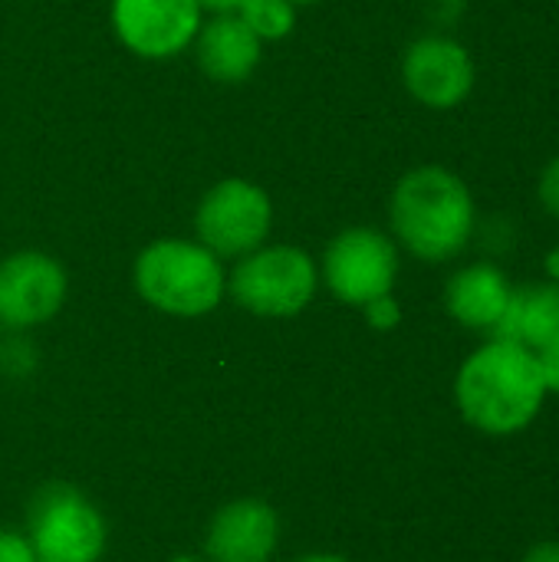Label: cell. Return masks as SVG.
<instances>
[{
    "label": "cell",
    "mask_w": 559,
    "mask_h": 562,
    "mask_svg": "<svg viewBox=\"0 0 559 562\" xmlns=\"http://www.w3.org/2000/svg\"><path fill=\"white\" fill-rule=\"evenodd\" d=\"M451 392L465 425L488 438L524 435L550 398L537 356L501 336H488L465 356Z\"/></svg>",
    "instance_id": "cell-1"
},
{
    "label": "cell",
    "mask_w": 559,
    "mask_h": 562,
    "mask_svg": "<svg viewBox=\"0 0 559 562\" xmlns=\"http://www.w3.org/2000/svg\"><path fill=\"white\" fill-rule=\"evenodd\" d=\"M478 201L468 181L445 165L405 171L389 198V234L422 263L458 260L478 231Z\"/></svg>",
    "instance_id": "cell-2"
},
{
    "label": "cell",
    "mask_w": 559,
    "mask_h": 562,
    "mask_svg": "<svg viewBox=\"0 0 559 562\" xmlns=\"http://www.w3.org/2000/svg\"><path fill=\"white\" fill-rule=\"evenodd\" d=\"M135 293L158 313L198 319L221 306L227 296V270L217 254L201 240L161 237L152 240L132 267Z\"/></svg>",
    "instance_id": "cell-3"
},
{
    "label": "cell",
    "mask_w": 559,
    "mask_h": 562,
    "mask_svg": "<svg viewBox=\"0 0 559 562\" xmlns=\"http://www.w3.org/2000/svg\"><path fill=\"white\" fill-rule=\"evenodd\" d=\"M320 290V263L293 244H264L227 273V296L264 319L300 316Z\"/></svg>",
    "instance_id": "cell-4"
},
{
    "label": "cell",
    "mask_w": 559,
    "mask_h": 562,
    "mask_svg": "<svg viewBox=\"0 0 559 562\" xmlns=\"http://www.w3.org/2000/svg\"><path fill=\"white\" fill-rule=\"evenodd\" d=\"M23 537L40 562H99L109 547V527L99 507L63 481L33 494Z\"/></svg>",
    "instance_id": "cell-5"
},
{
    "label": "cell",
    "mask_w": 559,
    "mask_h": 562,
    "mask_svg": "<svg viewBox=\"0 0 559 562\" xmlns=\"http://www.w3.org/2000/svg\"><path fill=\"white\" fill-rule=\"evenodd\" d=\"M402 270V250L392 240V234L379 227H346L339 231L320 260V280L326 290L346 303L362 310L376 296H385L395 290Z\"/></svg>",
    "instance_id": "cell-6"
},
{
    "label": "cell",
    "mask_w": 559,
    "mask_h": 562,
    "mask_svg": "<svg viewBox=\"0 0 559 562\" xmlns=\"http://www.w3.org/2000/svg\"><path fill=\"white\" fill-rule=\"evenodd\" d=\"M273 227L270 194L247 178H224L204 191L194 211L198 240L221 260H241L264 247Z\"/></svg>",
    "instance_id": "cell-7"
},
{
    "label": "cell",
    "mask_w": 559,
    "mask_h": 562,
    "mask_svg": "<svg viewBox=\"0 0 559 562\" xmlns=\"http://www.w3.org/2000/svg\"><path fill=\"white\" fill-rule=\"evenodd\" d=\"M399 69L405 92L432 112H451L465 105L478 86V63L471 49L441 30L412 40Z\"/></svg>",
    "instance_id": "cell-8"
},
{
    "label": "cell",
    "mask_w": 559,
    "mask_h": 562,
    "mask_svg": "<svg viewBox=\"0 0 559 562\" xmlns=\"http://www.w3.org/2000/svg\"><path fill=\"white\" fill-rule=\"evenodd\" d=\"M69 293L63 263L43 250H16L0 260V329L26 333L49 323Z\"/></svg>",
    "instance_id": "cell-9"
},
{
    "label": "cell",
    "mask_w": 559,
    "mask_h": 562,
    "mask_svg": "<svg viewBox=\"0 0 559 562\" xmlns=\"http://www.w3.org/2000/svg\"><path fill=\"white\" fill-rule=\"evenodd\" d=\"M201 20L198 0H112L115 36L142 59L181 56L194 43Z\"/></svg>",
    "instance_id": "cell-10"
},
{
    "label": "cell",
    "mask_w": 559,
    "mask_h": 562,
    "mask_svg": "<svg viewBox=\"0 0 559 562\" xmlns=\"http://www.w3.org/2000/svg\"><path fill=\"white\" fill-rule=\"evenodd\" d=\"M280 543V517L267 501L241 497L224 504L204 533L211 562H270Z\"/></svg>",
    "instance_id": "cell-11"
},
{
    "label": "cell",
    "mask_w": 559,
    "mask_h": 562,
    "mask_svg": "<svg viewBox=\"0 0 559 562\" xmlns=\"http://www.w3.org/2000/svg\"><path fill=\"white\" fill-rule=\"evenodd\" d=\"M514 296V280L497 260H471L445 283V313L471 333L494 336Z\"/></svg>",
    "instance_id": "cell-12"
},
{
    "label": "cell",
    "mask_w": 559,
    "mask_h": 562,
    "mask_svg": "<svg viewBox=\"0 0 559 562\" xmlns=\"http://www.w3.org/2000/svg\"><path fill=\"white\" fill-rule=\"evenodd\" d=\"M191 46L201 72L221 86L247 82L264 56V43L237 13H211V20H201Z\"/></svg>",
    "instance_id": "cell-13"
},
{
    "label": "cell",
    "mask_w": 559,
    "mask_h": 562,
    "mask_svg": "<svg viewBox=\"0 0 559 562\" xmlns=\"http://www.w3.org/2000/svg\"><path fill=\"white\" fill-rule=\"evenodd\" d=\"M501 339H511L530 352H540L544 346L559 339V280H534L514 286L511 306L497 326Z\"/></svg>",
    "instance_id": "cell-14"
},
{
    "label": "cell",
    "mask_w": 559,
    "mask_h": 562,
    "mask_svg": "<svg viewBox=\"0 0 559 562\" xmlns=\"http://www.w3.org/2000/svg\"><path fill=\"white\" fill-rule=\"evenodd\" d=\"M237 16L254 30L260 43L287 40L297 26V3L290 0H244L237 7Z\"/></svg>",
    "instance_id": "cell-15"
},
{
    "label": "cell",
    "mask_w": 559,
    "mask_h": 562,
    "mask_svg": "<svg viewBox=\"0 0 559 562\" xmlns=\"http://www.w3.org/2000/svg\"><path fill=\"white\" fill-rule=\"evenodd\" d=\"M478 237H481V247L491 254L488 260H497V257H504V254L514 250V244H517V227H514L507 217H494V221L484 224V227H481V221H478L474 240H478Z\"/></svg>",
    "instance_id": "cell-16"
},
{
    "label": "cell",
    "mask_w": 559,
    "mask_h": 562,
    "mask_svg": "<svg viewBox=\"0 0 559 562\" xmlns=\"http://www.w3.org/2000/svg\"><path fill=\"white\" fill-rule=\"evenodd\" d=\"M36 369V349L23 339L0 342V372L10 379H23Z\"/></svg>",
    "instance_id": "cell-17"
},
{
    "label": "cell",
    "mask_w": 559,
    "mask_h": 562,
    "mask_svg": "<svg viewBox=\"0 0 559 562\" xmlns=\"http://www.w3.org/2000/svg\"><path fill=\"white\" fill-rule=\"evenodd\" d=\"M362 316L369 323V329L376 333H392L399 329L402 323V303L395 300V293H385V296H376L372 303L362 306Z\"/></svg>",
    "instance_id": "cell-18"
},
{
    "label": "cell",
    "mask_w": 559,
    "mask_h": 562,
    "mask_svg": "<svg viewBox=\"0 0 559 562\" xmlns=\"http://www.w3.org/2000/svg\"><path fill=\"white\" fill-rule=\"evenodd\" d=\"M537 201H540V207H544L554 221H559V155H554V158L544 165V171H540Z\"/></svg>",
    "instance_id": "cell-19"
},
{
    "label": "cell",
    "mask_w": 559,
    "mask_h": 562,
    "mask_svg": "<svg viewBox=\"0 0 559 562\" xmlns=\"http://www.w3.org/2000/svg\"><path fill=\"white\" fill-rule=\"evenodd\" d=\"M0 562H36L30 540L16 530H0Z\"/></svg>",
    "instance_id": "cell-20"
},
{
    "label": "cell",
    "mask_w": 559,
    "mask_h": 562,
    "mask_svg": "<svg viewBox=\"0 0 559 562\" xmlns=\"http://www.w3.org/2000/svg\"><path fill=\"white\" fill-rule=\"evenodd\" d=\"M537 356V366H540V375H544V385H547V395H557L559 398V339L544 346Z\"/></svg>",
    "instance_id": "cell-21"
},
{
    "label": "cell",
    "mask_w": 559,
    "mask_h": 562,
    "mask_svg": "<svg viewBox=\"0 0 559 562\" xmlns=\"http://www.w3.org/2000/svg\"><path fill=\"white\" fill-rule=\"evenodd\" d=\"M428 10L438 23H458L468 10V0H428Z\"/></svg>",
    "instance_id": "cell-22"
},
{
    "label": "cell",
    "mask_w": 559,
    "mask_h": 562,
    "mask_svg": "<svg viewBox=\"0 0 559 562\" xmlns=\"http://www.w3.org/2000/svg\"><path fill=\"white\" fill-rule=\"evenodd\" d=\"M521 562H559V540H540L534 543Z\"/></svg>",
    "instance_id": "cell-23"
},
{
    "label": "cell",
    "mask_w": 559,
    "mask_h": 562,
    "mask_svg": "<svg viewBox=\"0 0 559 562\" xmlns=\"http://www.w3.org/2000/svg\"><path fill=\"white\" fill-rule=\"evenodd\" d=\"M204 13H237L244 0H198Z\"/></svg>",
    "instance_id": "cell-24"
},
{
    "label": "cell",
    "mask_w": 559,
    "mask_h": 562,
    "mask_svg": "<svg viewBox=\"0 0 559 562\" xmlns=\"http://www.w3.org/2000/svg\"><path fill=\"white\" fill-rule=\"evenodd\" d=\"M544 273H547L550 280H559V240L547 250V257H544Z\"/></svg>",
    "instance_id": "cell-25"
},
{
    "label": "cell",
    "mask_w": 559,
    "mask_h": 562,
    "mask_svg": "<svg viewBox=\"0 0 559 562\" xmlns=\"http://www.w3.org/2000/svg\"><path fill=\"white\" fill-rule=\"evenodd\" d=\"M297 562H353V560H346V557H339V553H310V557H300Z\"/></svg>",
    "instance_id": "cell-26"
},
{
    "label": "cell",
    "mask_w": 559,
    "mask_h": 562,
    "mask_svg": "<svg viewBox=\"0 0 559 562\" xmlns=\"http://www.w3.org/2000/svg\"><path fill=\"white\" fill-rule=\"evenodd\" d=\"M168 562H211L208 557H188V553H181V557H171Z\"/></svg>",
    "instance_id": "cell-27"
},
{
    "label": "cell",
    "mask_w": 559,
    "mask_h": 562,
    "mask_svg": "<svg viewBox=\"0 0 559 562\" xmlns=\"http://www.w3.org/2000/svg\"><path fill=\"white\" fill-rule=\"evenodd\" d=\"M290 3H297V7H310V3H320V0H290Z\"/></svg>",
    "instance_id": "cell-28"
},
{
    "label": "cell",
    "mask_w": 559,
    "mask_h": 562,
    "mask_svg": "<svg viewBox=\"0 0 559 562\" xmlns=\"http://www.w3.org/2000/svg\"><path fill=\"white\" fill-rule=\"evenodd\" d=\"M36 562H40V560H36Z\"/></svg>",
    "instance_id": "cell-29"
}]
</instances>
